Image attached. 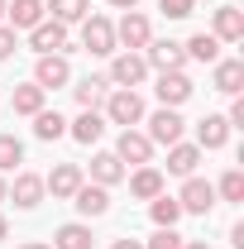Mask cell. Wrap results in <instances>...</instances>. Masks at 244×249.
<instances>
[{
  "label": "cell",
  "mask_w": 244,
  "mask_h": 249,
  "mask_svg": "<svg viewBox=\"0 0 244 249\" xmlns=\"http://www.w3.org/2000/svg\"><path fill=\"white\" fill-rule=\"evenodd\" d=\"M101 106H105V120H110V124H124V129H134V124L144 120V96L129 91V87H115Z\"/></svg>",
  "instance_id": "obj_1"
},
{
  "label": "cell",
  "mask_w": 244,
  "mask_h": 249,
  "mask_svg": "<svg viewBox=\"0 0 244 249\" xmlns=\"http://www.w3.org/2000/svg\"><path fill=\"white\" fill-rule=\"evenodd\" d=\"M82 48L96 53V58H110L120 43H115V24L110 19H101V15H87L82 19Z\"/></svg>",
  "instance_id": "obj_2"
},
{
  "label": "cell",
  "mask_w": 244,
  "mask_h": 249,
  "mask_svg": "<svg viewBox=\"0 0 244 249\" xmlns=\"http://www.w3.org/2000/svg\"><path fill=\"white\" fill-rule=\"evenodd\" d=\"M149 38H153L149 15H139V10H124V15H120V24H115V43H124V53H139Z\"/></svg>",
  "instance_id": "obj_3"
},
{
  "label": "cell",
  "mask_w": 244,
  "mask_h": 249,
  "mask_svg": "<svg viewBox=\"0 0 244 249\" xmlns=\"http://www.w3.org/2000/svg\"><path fill=\"white\" fill-rule=\"evenodd\" d=\"M29 48L38 53V58H48V53H67L72 43H67V24H58V19H38L29 29Z\"/></svg>",
  "instance_id": "obj_4"
},
{
  "label": "cell",
  "mask_w": 244,
  "mask_h": 249,
  "mask_svg": "<svg viewBox=\"0 0 244 249\" xmlns=\"http://www.w3.org/2000/svg\"><path fill=\"white\" fill-rule=\"evenodd\" d=\"M144 62L158 67V72H182L187 67V48L173 43V38H149V43H144Z\"/></svg>",
  "instance_id": "obj_5"
},
{
  "label": "cell",
  "mask_w": 244,
  "mask_h": 249,
  "mask_svg": "<svg viewBox=\"0 0 244 249\" xmlns=\"http://www.w3.org/2000/svg\"><path fill=\"white\" fill-rule=\"evenodd\" d=\"M144 77H149L144 53H115V58H110V77H105V82H110V87H129V91H134Z\"/></svg>",
  "instance_id": "obj_6"
},
{
  "label": "cell",
  "mask_w": 244,
  "mask_h": 249,
  "mask_svg": "<svg viewBox=\"0 0 244 249\" xmlns=\"http://www.w3.org/2000/svg\"><path fill=\"white\" fill-rule=\"evenodd\" d=\"M182 129H187V120L173 110V106H163V110H153L149 115V144H182Z\"/></svg>",
  "instance_id": "obj_7"
},
{
  "label": "cell",
  "mask_w": 244,
  "mask_h": 249,
  "mask_svg": "<svg viewBox=\"0 0 244 249\" xmlns=\"http://www.w3.org/2000/svg\"><path fill=\"white\" fill-rule=\"evenodd\" d=\"M177 206L192 211V216H206V211L215 206V187L206 182V178H196V173H192V178L182 182V192H177Z\"/></svg>",
  "instance_id": "obj_8"
},
{
  "label": "cell",
  "mask_w": 244,
  "mask_h": 249,
  "mask_svg": "<svg viewBox=\"0 0 244 249\" xmlns=\"http://www.w3.org/2000/svg\"><path fill=\"white\" fill-rule=\"evenodd\" d=\"M72 82V67H67V53H48V58H38L34 67V87H43V91H58Z\"/></svg>",
  "instance_id": "obj_9"
},
{
  "label": "cell",
  "mask_w": 244,
  "mask_h": 249,
  "mask_svg": "<svg viewBox=\"0 0 244 249\" xmlns=\"http://www.w3.org/2000/svg\"><path fill=\"white\" fill-rule=\"evenodd\" d=\"M82 182H87V178H82L77 163H58V168L43 178V192H53V201H72V192H77Z\"/></svg>",
  "instance_id": "obj_10"
},
{
  "label": "cell",
  "mask_w": 244,
  "mask_h": 249,
  "mask_svg": "<svg viewBox=\"0 0 244 249\" xmlns=\"http://www.w3.org/2000/svg\"><path fill=\"white\" fill-rule=\"evenodd\" d=\"M115 158H120V163H134V168H144V163L153 158V144H149V134H139V129H120Z\"/></svg>",
  "instance_id": "obj_11"
},
{
  "label": "cell",
  "mask_w": 244,
  "mask_h": 249,
  "mask_svg": "<svg viewBox=\"0 0 244 249\" xmlns=\"http://www.w3.org/2000/svg\"><path fill=\"white\" fill-rule=\"evenodd\" d=\"M153 91H158L163 106H173V110H177L196 87H192V77H187V72H158V87H153Z\"/></svg>",
  "instance_id": "obj_12"
},
{
  "label": "cell",
  "mask_w": 244,
  "mask_h": 249,
  "mask_svg": "<svg viewBox=\"0 0 244 249\" xmlns=\"http://www.w3.org/2000/svg\"><path fill=\"white\" fill-rule=\"evenodd\" d=\"M72 206H77L82 216H105V211H110V187L82 182L77 192H72Z\"/></svg>",
  "instance_id": "obj_13"
},
{
  "label": "cell",
  "mask_w": 244,
  "mask_h": 249,
  "mask_svg": "<svg viewBox=\"0 0 244 249\" xmlns=\"http://www.w3.org/2000/svg\"><path fill=\"white\" fill-rule=\"evenodd\" d=\"M211 34L220 38V43H240V38H244V10H240V5H220Z\"/></svg>",
  "instance_id": "obj_14"
},
{
  "label": "cell",
  "mask_w": 244,
  "mask_h": 249,
  "mask_svg": "<svg viewBox=\"0 0 244 249\" xmlns=\"http://www.w3.org/2000/svg\"><path fill=\"white\" fill-rule=\"evenodd\" d=\"M225 139H230V120L225 115H206V120L196 124V149L206 154V149H225Z\"/></svg>",
  "instance_id": "obj_15"
},
{
  "label": "cell",
  "mask_w": 244,
  "mask_h": 249,
  "mask_svg": "<svg viewBox=\"0 0 244 249\" xmlns=\"http://www.w3.org/2000/svg\"><path fill=\"white\" fill-rule=\"evenodd\" d=\"M10 196H15V206L34 211V206L43 201V178H38V173H15V187H10Z\"/></svg>",
  "instance_id": "obj_16"
},
{
  "label": "cell",
  "mask_w": 244,
  "mask_h": 249,
  "mask_svg": "<svg viewBox=\"0 0 244 249\" xmlns=\"http://www.w3.org/2000/svg\"><path fill=\"white\" fill-rule=\"evenodd\" d=\"M5 19H10V29H34L43 19V0H10L5 5Z\"/></svg>",
  "instance_id": "obj_17"
},
{
  "label": "cell",
  "mask_w": 244,
  "mask_h": 249,
  "mask_svg": "<svg viewBox=\"0 0 244 249\" xmlns=\"http://www.w3.org/2000/svg\"><path fill=\"white\" fill-rule=\"evenodd\" d=\"M149 216L158 230H177V220H182V206H177V196H168V192H158L149 201Z\"/></svg>",
  "instance_id": "obj_18"
},
{
  "label": "cell",
  "mask_w": 244,
  "mask_h": 249,
  "mask_svg": "<svg viewBox=\"0 0 244 249\" xmlns=\"http://www.w3.org/2000/svg\"><path fill=\"white\" fill-rule=\"evenodd\" d=\"M91 225H82V220H72V225H58L53 230V249H91Z\"/></svg>",
  "instance_id": "obj_19"
},
{
  "label": "cell",
  "mask_w": 244,
  "mask_h": 249,
  "mask_svg": "<svg viewBox=\"0 0 244 249\" xmlns=\"http://www.w3.org/2000/svg\"><path fill=\"white\" fill-rule=\"evenodd\" d=\"M244 87V62L240 58H225V62H215V91H225V96H240Z\"/></svg>",
  "instance_id": "obj_20"
},
{
  "label": "cell",
  "mask_w": 244,
  "mask_h": 249,
  "mask_svg": "<svg viewBox=\"0 0 244 249\" xmlns=\"http://www.w3.org/2000/svg\"><path fill=\"white\" fill-rule=\"evenodd\" d=\"M105 87H110L105 77H82V82L72 87V96H77V106H82V110H101V101H105Z\"/></svg>",
  "instance_id": "obj_21"
},
{
  "label": "cell",
  "mask_w": 244,
  "mask_h": 249,
  "mask_svg": "<svg viewBox=\"0 0 244 249\" xmlns=\"http://www.w3.org/2000/svg\"><path fill=\"white\" fill-rule=\"evenodd\" d=\"M77 144H96L101 134H105V120H101V110H82L77 120H72V129H67Z\"/></svg>",
  "instance_id": "obj_22"
},
{
  "label": "cell",
  "mask_w": 244,
  "mask_h": 249,
  "mask_svg": "<svg viewBox=\"0 0 244 249\" xmlns=\"http://www.w3.org/2000/svg\"><path fill=\"white\" fill-rule=\"evenodd\" d=\"M196 163H201V149L196 144H173L168 149V173H177V178H192Z\"/></svg>",
  "instance_id": "obj_23"
},
{
  "label": "cell",
  "mask_w": 244,
  "mask_h": 249,
  "mask_svg": "<svg viewBox=\"0 0 244 249\" xmlns=\"http://www.w3.org/2000/svg\"><path fill=\"white\" fill-rule=\"evenodd\" d=\"M129 192H134L139 201H153V196L163 192V173H158V168H149V163H144V168H134V178H129Z\"/></svg>",
  "instance_id": "obj_24"
},
{
  "label": "cell",
  "mask_w": 244,
  "mask_h": 249,
  "mask_svg": "<svg viewBox=\"0 0 244 249\" xmlns=\"http://www.w3.org/2000/svg\"><path fill=\"white\" fill-rule=\"evenodd\" d=\"M120 178H124V163H120L115 154H96V158H91V182H96V187H115Z\"/></svg>",
  "instance_id": "obj_25"
},
{
  "label": "cell",
  "mask_w": 244,
  "mask_h": 249,
  "mask_svg": "<svg viewBox=\"0 0 244 249\" xmlns=\"http://www.w3.org/2000/svg\"><path fill=\"white\" fill-rule=\"evenodd\" d=\"M182 48H187V58H196V62H220V38H215V34H206V29L192 34Z\"/></svg>",
  "instance_id": "obj_26"
},
{
  "label": "cell",
  "mask_w": 244,
  "mask_h": 249,
  "mask_svg": "<svg viewBox=\"0 0 244 249\" xmlns=\"http://www.w3.org/2000/svg\"><path fill=\"white\" fill-rule=\"evenodd\" d=\"M43 10H48L58 24H82V19L91 15V5H87V0H48Z\"/></svg>",
  "instance_id": "obj_27"
},
{
  "label": "cell",
  "mask_w": 244,
  "mask_h": 249,
  "mask_svg": "<svg viewBox=\"0 0 244 249\" xmlns=\"http://www.w3.org/2000/svg\"><path fill=\"white\" fill-rule=\"evenodd\" d=\"M10 106H15V115H38V110H43V87H34V82L15 87Z\"/></svg>",
  "instance_id": "obj_28"
},
{
  "label": "cell",
  "mask_w": 244,
  "mask_h": 249,
  "mask_svg": "<svg viewBox=\"0 0 244 249\" xmlns=\"http://www.w3.org/2000/svg\"><path fill=\"white\" fill-rule=\"evenodd\" d=\"M34 134H38L43 144H53V139L67 134V120H62L58 110H38V115H34Z\"/></svg>",
  "instance_id": "obj_29"
},
{
  "label": "cell",
  "mask_w": 244,
  "mask_h": 249,
  "mask_svg": "<svg viewBox=\"0 0 244 249\" xmlns=\"http://www.w3.org/2000/svg\"><path fill=\"white\" fill-rule=\"evenodd\" d=\"M15 163H24V144L15 134H0V173H15Z\"/></svg>",
  "instance_id": "obj_30"
},
{
  "label": "cell",
  "mask_w": 244,
  "mask_h": 249,
  "mask_svg": "<svg viewBox=\"0 0 244 249\" xmlns=\"http://www.w3.org/2000/svg\"><path fill=\"white\" fill-rule=\"evenodd\" d=\"M215 196H225V201H244V173H240V168H230V173L215 182Z\"/></svg>",
  "instance_id": "obj_31"
},
{
  "label": "cell",
  "mask_w": 244,
  "mask_h": 249,
  "mask_svg": "<svg viewBox=\"0 0 244 249\" xmlns=\"http://www.w3.org/2000/svg\"><path fill=\"white\" fill-rule=\"evenodd\" d=\"M158 10H163L168 19H187V15L196 10V0H158Z\"/></svg>",
  "instance_id": "obj_32"
},
{
  "label": "cell",
  "mask_w": 244,
  "mask_h": 249,
  "mask_svg": "<svg viewBox=\"0 0 244 249\" xmlns=\"http://www.w3.org/2000/svg\"><path fill=\"white\" fill-rule=\"evenodd\" d=\"M144 249H182V235L177 230H153V240Z\"/></svg>",
  "instance_id": "obj_33"
},
{
  "label": "cell",
  "mask_w": 244,
  "mask_h": 249,
  "mask_svg": "<svg viewBox=\"0 0 244 249\" xmlns=\"http://www.w3.org/2000/svg\"><path fill=\"white\" fill-rule=\"evenodd\" d=\"M15 48H19V43H15V29H10V24H0V62L10 58Z\"/></svg>",
  "instance_id": "obj_34"
},
{
  "label": "cell",
  "mask_w": 244,
  "mask_h": 249,
  "mask_svg": "<svg viewBox=\"0 0 244 249\" xmlns=\"http://www.w3.org/2000/svg\"><path fill=\"white\" fill-rule=\"evenodd\" d=\"M230 124H244V96H235V106H230V115H225Z\"/></svg>",
  "instance_id": "obj_35"
},
{
  "label": "cell",
  "mask_w": 244,
  "mask_h": 249,
  "mask_svg": "<svg viewBox=\"0 0 244 249\" xmlns=\"http://www.w3.org/2000/svg\"><path fill=\"white\" fill-rule=\"evenodd\" d=\"M110 249H144V245H139V240H115Z\"/></svg>",
  "instance_id": "obj_36"
},
{
  "label": "cell",
  "mask_w": 244,
  "mask_h": 249,
  "mask_svg": "<svg viewBox=\"0 0 244 249\" xmlns=\"http://www.w3.org/2000/svg\"><path fill=\"white\" fill-rule=\"evenodd\" d=\"M110 5H115V10H134L139 0H110Z\"/></svg>",
  "instance_id": "obj_37"
},
{
  "label": "cell",
  "mask_w": 244,
  "mask_h": 249,
  "mask_svg": "<svg viewBox=\"0 0 244 249\" xmlns=\"http://www.w3.org/2000/svg\"><path fill=\"white\" fill-rule=\"evenodd\" d=\"M182 249H206V240H182Z\"/></svg>",
  "instance_id": "obj_38"
},
{
  "label": "cell",
  "mask_w": 244,
  "mask_h": 249,
  "mask_svg": "<svg viewBox=\"0 0 244 249\" xmlns=\"http://www.w3.org/2000/svg\"><path fill=\"white\" fill-rule=\"evenodd\" d=\"M5 235H10V220H5V216H0V240H5Z\"/></svg>",
  "instance_id": "obj_39"
},
{
  "label": "cell",
  "mask_w": 244,
  "mask_h": 249,
  "mask_svg": "<svg viewBox=\"0 0 244 249\" xmlns=\"http://www.w3.org/2000/svg\"><path fill=\"white\" fill-rule=\"evenodd\" d=\"M19 249H48V245H38V240H29V245H19Z\"/></svg>",
  "instance_id": "obj_40"
},
{
  "label": "cell",
  "mask_w": 244,
  "mask_h": 249,
  "mask_svg": "<svg viewBox=\"0 0 244 249\" xmlns=\"http://www.w3.org/2000/svg\"><path fill=\"white\" fill-rule=\"evenodd\" d=\"M5 196H10V187H5V178H0V201H5Z\"/></svg>",
  "instance_id": "obj_41"
},
{
  "label": "cell",
  "mask_w": 244,
  "mask_h": 249,
  "mask_svg": "<svg viewBox=\"0 0 244 249\" xmlns=\"http://www.w3.org/2000/svg\"><path fill=\"white\" fill-rule=\"evenodd\" d=\"M5 5H10V0H0V24H5Z\"/></svg>",
  "instance_id": "obj_42"
}]
</instances>
